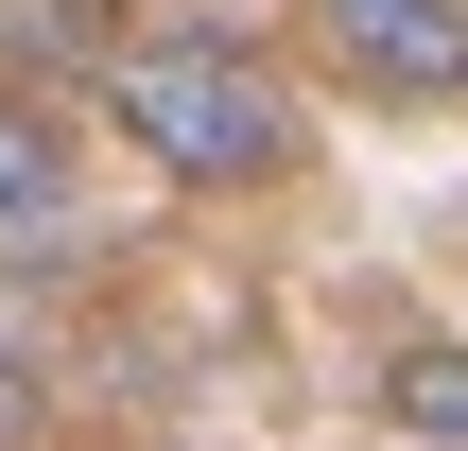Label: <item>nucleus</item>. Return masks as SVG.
Returning a JSON list of instances; mask_svg holds the SVG:
<instances>
[{"label": "nucleus", "instance_id": "obj_1", "mask_svg": "<svg viewBox=\"0 0 468 451\" xmlns=\"http://www.w3.org/2000/svg\"><path fill=\"white\" fill-rule=\"evenodd\" d=\"M87 104L156 191H295V156H313L295 52H261L243 17H122Z\"/></svg>", "mask_w": 468, "mask_h": 451}, {"label": "nucleus", "instance_id": "obj_2", "mask_svg": "<svg viewBox=\"0 0 468 451\" xmlns=\"http://www.w3.org/2000/svg\"><path fill=\"white\" fill-rule=\"evenodd\" d=\"M295 52H313L347 104L468 122V0H295Z\"/></svg>", "mask_w": 468, "mask_h": 451}, {"label": "nucleus", "instance_id": "obj_3", "mask_svg": "<svg viewBox=\"0 0 468 451\" xmlns=\"http://www.w3.org/2000/svg\"><path fill=\"white\" fill-rule=\"evenodd\" d=\"M104 35H122V0H0V87H52V104H87Z\"/></svg>", "mask_w": 468, "mask_h": 451}, {"label": "nucleus", "instance_id": "obj_4", "mask_svg": "<svg viewBox=\"0 0 468 451\" xmlns=\"http://www.w3.org/2000/svg\"><path fill=\"white\" fill-rule=\"evenodd\" d=\"M365 400H382V435H399V451H468V348H452V330H399Z\"/></svg>", "mask_w": 468, "mask_h": 451}, {"label": "nucleus", "instance_id": "obj_5", "mask_svg": "<svg viewBox=\"0 0 468 451\" xmlns=\"http://www.w3.org/2000/svg\"><path fill=\"white\" fill-rule=\"evenodd\" d=\"M69 104L52 87H0V226H69Z\"/></svg>", "mask_w": 468, "mask_h": 451}, {"label": "nucleus", "instance_id": "obj_6", "mask_svg": "<svg viewBox=\"0 0 468 451\" xmlns=\"http://www.w3.org/2000/svg\"><path fill=\"white\" fill-rule=\"evenodd\" d=\"M17 435H35V400H17V365H0V451H17Z\"/></svg>", "mask_w": 468, "mask_h": 451}]
</instances>
